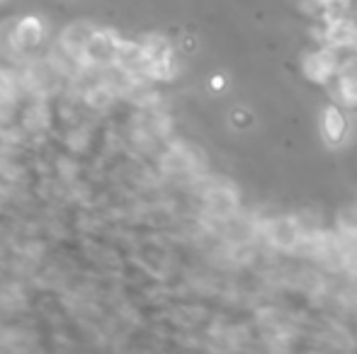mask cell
<instances>
[{
    "mask_svg": "<svg viewBox=\"0 0 357 354\" xmlns=\"http://www.w3.org/2000/svg\"><path fill=\"white\" fill-rule=\"evenodd\" d=\"M321 129H323V136H326L328 146H340L347 136V119L336 104L323 109V117H321Z\"/></svg>",
    "mask_w": 357,
    "mask_h": 354,
    "instance_id": "cell-2",
    "label": "cell"
},
{
    "mask_svg": "<svg viewBox=\"0 0 357 354\" xmlns=\"http://www.w3.org/2000/svg\"><path fill=\"white\" fill-rule=\"evenodd\" d=\"M209 87H212V90H224V87H226V78H224V76H212V78H209Z\"/></svg>",
    "mask_w": 357,
    "mask_h": 354,
    "instance_id": "cell-3",
    "label": "cell"
},
{
    "mask_svg": "<svg viewBox=\"0 0 357 354\" xmlns=\"http://www.w3.org/2000/svg\"><path fill=\"white\" fill-rule=\"evenodd\" d=\"M44 36H47V25L39 15H22L12 32V41L17 44V49H36L42 47Z\"/></svg>",
    "mask_w": 357,
    "mask_h": 354,
    "instance_id": "cell-1",
    "label": "cell"
}]
</instances>
